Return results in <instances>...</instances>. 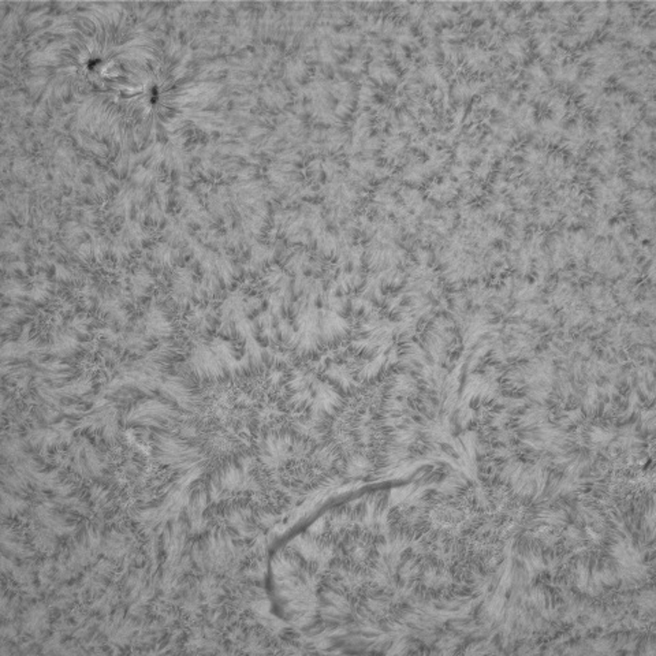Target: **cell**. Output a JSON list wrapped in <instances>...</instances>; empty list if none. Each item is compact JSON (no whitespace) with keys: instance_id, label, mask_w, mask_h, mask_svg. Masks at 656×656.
Masks as SVG:
<instances>
[{"instance_id":"6da1fadb","label":"cell","mask_w":656,"mask_h":656,"mask_svg":"<svg viewBox=\"0 0 656 656\" xmlns=\"http://www.w3.org/2000/svg\"><path fill=\"white\" fill-rule=\"evenodd\" d=\"M272 573L278 600L290 619L298 621L317 610L316 569L294 551H280L272 562Z\"/></svg>"},{"instance_id":"7a4b0ae2","label":"cell","mask_w":656,"mask_h":656,"mask_svg":"<svg viewBox=\"0 0 656 656\" xmlns=\"http://www.w3.org/2000/svg\"><path fill=\"white\" fill-rule=\"evenodd\" d=\"M192 560L208 573H224L237 560V547L231 535L223 529H215L193 546Z\"/></svg>"},{"instance_id":"3957f363","label":"cell","mask_w":656,"mask_h":656,"mask_svg":"<svg viewBox=\"0 0 656 656\" xmlns=\"http://www.w3.org/2000/svg\"><path fill=\"white\" fill-rule=\"evenodd\" d=\"M103 547V536L94 528H85L65 550L59 560V571L66 577L89 566Z\"/></svg>"},{"instance_id":"277c9868","label":"cell","mask_w":656,"mask_h":656,"mask_svg":"<svg viewBox=\"0 0 656 656\" xmlns=\"http://www.w3.org/2000/svg\"><path fill=\"white\" fill-rule=\"evenodd\" d=\"M618 84L623 92L639 96L644 103L654 99L655 69L651 62L629 66L618 74Z\"/></svg>"},{"instance_id":"5b68a950","label":"cell","mask_w":656,"mask_h":656,"mask_svg":"<svg viewBox=\"0 0 656 656\" xmlns=\"http://www.w3.org/2000/svg\"><path fill=\"white\" fill-rule=\"evenodd\" d=\"M176 416V410L171 403L160 401H146L138 403L128 414V424H135L142 427H160L166 426Z\"/></svg>"},{"instance_id":"8992f818","label":"cell","mask_w":656,"mask_h":656,"mask_svg":"<svg viewBox=\"0 0 656 656\" xmlns=\"http://www.w3.org/2000/svg\"><path fill=\"white\" fill-rule=\"evenodd\" d=\"M564 151L573 158H581L591 142V129L584 119H575L564 131L562 137Z\"/></svg>"},{"instance_id":"52a82bcc","label":"cell","mask_w":656,"mask_h":656,"mask_svg":"<svg viewBox=\"0 0 656 656\" xmlns=\"http://www.w3.org/2000/svg\"><path fill=\"white\" fill-rule=\"evenodd\" d=\"M609 14H610V6L607 3L594 4L591 10L582 15L581 22H578L574 32L580 36V39L584 43L589 42L599 31L603 29L606 21L609 19Z\"/></svg>"},{"instance_id":"ba28073f","label":"cell","mask_w":656,"mask_h":656,"mask_svg":"<svg viewBox=\"0 0 656 656\" xmlns=\"http://www.w3.org/2000/svg\"><path fill=\"white\" fill-rule=\"evenodd\" d=\"M587 165L598 174L612 176L625 165V153L616 146L610 149H596L587 156Z\"/></svg>"},{"instance_id":"9c48e42d","label":"cell","mask_w":656,"mask_h":656,"mask_svg":"<svg viewBox=\"0 0 656 656\" xmlns=\"http://www.w3.org/2000/svg\"><path fill=\"white\" fill-rule=\"evenodd\" d=\"M577 167L560 152L548 153V158L543 166V176L551 182H569L577 176Z\"/></svg>"},{"instance_id":"30bf717a","label":"cell","mask_w":656,"mask_h":656,"mask_svg":"<svg viewBox=\"0 0 656 656\" xmlns=\"http://www.w3.org/2000/svg\"><path fill=\"white\" fill-rule=\"evenodd\" d=\"M629 153H637L647 156L648 153H654L655 151V138H654V126L651 122H640L637 128L630 133V138L628 142Z\"/></svg>"},{"instance_id":"8fae6325","label":"cell","mask_w":656,"mask_h":656,"mask_svg":"<svg viewBox=\"0 0 656 656\" xmlns=\"http://www.w3.org/2000/svg\"><path fill=\"white\" fill-rule=\"evenodd\" d=\"M564 124L562 121L554 119L551 117H544L543 119L537 121L535 128V140L536 144L547 148L553 145H558L564 137Z\"/></svg>"},{"instance_id":"7c38bea8","label":"cell","mask_w":656,"mask_h":656,"mask_svg":"<svg viewBox=\"0 0 656 656\" xmlns=\"http://www.w3.org/2000/svg\"><path fill=\"white\" fill-rule=\"evenodd\" d=\"M104 633L106 636L117 643L126 641L134 633V621L131 616H128L125 612H117L108 616L104 622Z\"/></svg>"},{"instance_id":"4fadbf2b","label":"cell","mask_w":656,"mask_h":656,"mask_svg":"<svg viewBox=\"0 0 656 656\" xmlns=\"http://www.w3.org/2000/svg\"><path fill=\"white\" fill-rule=\"evenodd\" d=\"M532 51L530 40L524 35H512L502 42V55L507 58L512 65H524Z\"/></svg>"},{"instance_id":"5bb4252c","label":"cell","mask_w":656,"mask_h":656,"mask_svg":"<svg viewBox=\"0 0 656 656\" xmlns=\"http://www.w3.org/2000/svg\"><path fill=\"white\" fill-rule=\"evenodd\" d=\"M643 119V108L640 103L626 101L622 104L615 117V128L619 134H630Z\"/></svg>"},{"instance_id":"9a60e30c","label":"cell","mask_w":656,"mask_h":656,"mask_svg":"<svg viewBox=\"0 0 656 656\" xmlns=\"http://www.w3.org/2000/svg\"><path fill=\"white\" fill-rule=\"evenodd\" d=\"M509 119L513 124V126L517 129L520 135L533 134L536 124H537L536 108L533 104L528 101L520 103L513 107V111Z\"/></svg>"},{"instance_id":"2e32d148","label":"cell","mask_w":656,"mask_h":656,"mask_svg":"<svg viewBox=\"0 0 656 656\" xmlns=\"http://www.w3.org/2000/svg\"><path fill=\"white\" fill-rule=\"evenodd\" d=\"M544 7L548 10L546 14L551 21V28L557 32L568 31L571 21H574L578 14L574 6L565 3H547Z\"/></svg>"},{"instance_id":"e0dca14e","label":"cell","mask_w":656,"mask_h":656,"mask_svg":"<svg viewBox=\"0 0 656 656\" xmlns=\"http://www.w3.org/2000/svg\"><path fill=\"white\" fill-rule=\"evenodd\" d=\"M655 29L653 26L632 24L623 29V40L630 44V47L637 49H647L655 43Z\"/></svg>"},{"instance_id":"ac0fdd59","label":"cell","mask_w":656,"mask_h":656,"mask_svg":"<svg viewBox=\"0 0 656 656\" xmlns=\"http://www.w3.org/2000/svg\"><path fill=\"white\" fill-rule=\"evenodd\" d=\"M581 62L574 60V59H568L562 65L553 66L550 77L551 80L561 85V87H571L575 85L580 78H581Z\"/></svg>"},{"instance_id":"d6986e66","label":"cell","mask_w":656,"mask_h":656,"mask_svg":"<svg viewBox=\"0 0 656 656\" xmlns=\"http://www.w3.org/2000/svg\"><path fill=\"white\" fill-rule=\"evenodd\" d=\"M48 621H49V616H48L47 607L43 605H35L22 615L21 626L24 632H26L28 634L39 636V633L44 632L45 628L48 626Z\"/></svg>"},{"instance_id":"ffe728a7","label":"cell","mask_w":656,"mask_h":656,"mask_svg":"<svg viewBox=\"0 0 656 656\" xmlns=\"http://www.w3.org/2000/svg\"><path fill=\"white\" fill-rule=\"evenodd\" d=\"M541 106H544L548 110L551 118L562 121V122L564 119L568 118L571 111L568 97L562 92H558V90H553V92L548 90L541 101Z\"/></svg>"},{"instance_id":"44dd1931","label":"cell","mask_w":656,"mask_h":656,"mask_svg":"<svg viewBox=\"0 0 656 656\" xmlns=\"http://www.w3.org/2000/svg\"><path fill=\"white\" fill-rule=\"evenodd\" d=\"M619 133L615 125L596 122V125L591 129V142H594L599 149H610L615 148L619 141Z\"/></svg>"},{"instance_id":"7402d4cb","label":"cell","mask_w":656,"mask_h":656,"mask_svg":"<svg viewBox=\"0 0 656 656\" xmlns=\"http://www.w3.org/2000/svg\"><path fill=\"white\" fill-rule=\"evenodd\" d=\"M1 547L4 554L10 557H28L31 554L28 544L24 539L12 529H7L3 526L1 530Z\"/></svg>"},{"instance_id":"603a6c76","label":"cell","mask_w":656,"mask_h":656,"mask_svg":"<svg viewBox=\"0 0 656 656\" xmlns=\"http://www.w3.org/2000/svg\"><path fill=\"white\" fill-rule=\"evenodd\" d=\"M525 83L526 85H530V87H539L541 90H548L550 87V84H551V77H550V73L546 70V67L535 60L532 62L530 65H528L525 67L524 72Z\"/></svg>"},{"instance_id":"cb8c5ba5","label":"cell","mask_w":656,"mask_h":656,"mask_svg":"<svg viewBox=\"0 0 656 656\" xmlns=\"http://www.w3.org/2000/svg\"><path fill=\"white\" fill-rule=\"evenodd\" d=\"M558 44V36L555 32L548 31L539 35H533V47L536 55L543 60H550Z\"/></svg>"},{"instance_id":"d4e9b609","label":"cell","mask_w":656,"mask_h":656,"mask_svg":"<svg viewBox=\"0 0 656 656\" xmlns=\"http://www.w3.org/2000/svg\"><path fill=\"white\" fill-rule=\"evenodd\" d=\"M548 153L550 152L547 151V148L539 144H529L521 151V159H523L521 166L543 170V166L548 158Z\"/></svg>"},{"instance_id":"484cf974","label":"cell","mask_w":656,"mask_h":656,"mask_svg":"<svg viewBox=\"0 0 656 656\" xmlns=\"http://www.w3.org/2000/svg\"><path fill=\"white\" fill-rule=\"evenodd\" d=\"M575 94L578 97L584 94H594V93H605V87H607V80L602 78L595 73H589L580 78V81L574 85Z\"/></svg>"},{"instance_id":"4316f807","label":"cell","mask_w":656,"mask_h":656,"mask_svg":"<svg viewBox=\"0 0 656 656\" xmlns=\"http://www.w3.org/2000/svg\"><path fill=\"white\" fill-rule=\"evenodd\" d=\"M633 18H634V10L632 8L630 4H628V3H614L612 6H610L609 19L612 21L614 26L625 29L629 25H632Z\"/></svg>"},{"instance_id":"83f0119b","label":"cell","mask_w":656,"mask_h":656,"mask_svg":"<svg viewBox=\"0 0 656 656\" xmlns=\"http://www.w3.org/2000/svg\"><path fill=\"white\" fill-rule=\"evenodd\" d=\"M28 507V503L25 499H22L21 495L11 492V491H3L1 494V513L4 517H11L17 516L18 513H22Z\"/></svg>"},{"instance_id":"f1b7e54d","label":"cell","mask_w":656,"mask_h":656,"mask_svg":"<svg viewBox=\"0 0 656 656\" xmlns=\"http://www.w3.org/2000/svg\"><path fill=\"white\" fill-rule=\"evenodd\" d=\"M491 131H492V134L496 140L502 141V142H506L509 145H512L513 142H516L520 137L519 131L517 129L513 126V124L507 119H502V121H498V122H494L491 125Z\"/></svg>"},{"instance_id":"f546056e","label":"cell","mask_w":656,"mask_h":656,"mask_svg":"<svg viewBox=\"0 0 656 656\" xmlns=\"http://www.w3.org/2000/svg\"><path fill=\"white\" fill-rule=\"evenodd\" d=\"M469 65L478 72H488L494 66V56L485 48H473L468 52Z\"/></svg>"},{"instance_id":"4dcf8cb0","label":"cell","mask_w":656,"mask_h":656,"mask_svg":"<svg viewBox=\"0 0 656 656\" xmlns=\"http://www.w3.org/2000/svg\"><path fill=\"white\" fill-rule=\"evenodd\" d=\"M56 536L58 535L53 533L52 530L39 525V528L33 532V537H32L33 547H36L39 551H43V553H51L53 547H56Z\"/></svg>"},{"instance_id":"1f68e13d","label":"cell","mask_w":656,"mask_h":656,"mask_svg":"<svg viewBox=\"0 0 656 656\" xmlns=\"http://www.w3.org/2000/svg\"><path fill=\"white\" fill-rule=\"evenodd\" d=\"M629 204L637 211H651L654 207V194L648 189H639L629 194Z\"/></svg>"},{"instance_id":"d6a6232c","label":"cell","mask_w":656,"mask_h":656,"mask_svg":"<svg viewBox=\"0 0 656 656\" xmlns=\"http://www.w3.org/2000/svg\"><path fill=\"white\" fill-rule=\"evenodd\" d=\"M526 26L524 15L519 10L507 11L506 17L502 21V31L512 35H521L523 29Z\"/></svg>"},{"instance_id":"836d02e7","label":"cell","mask_w":656,"mask_h":656,"mask_svg":"<svg viewBox=\"0 0 656 656\" xmlns=\"http://www.w3.org/2000/svg\"><path fill=\"white\" fill-rule=\"evenodd\" d=\"M525 24L533 35L548 32L550 28H551V21H550L548 15L546 12H537V11L532 12L529 15L528 21H525Z\"/></svg>"},{"instance_id":"e575fe53","label":"cell","mask_w":656,"mask_h":656,"mask_svg":"<svg viewBox=\"0 0 656 656\" xmlns=\"http://www.w3.org/2000/svg\"><path fill=\"white\" fill-rule=\"evenodd\" d=\"M512 194H513V201L521 207V208H526L530 205L532 203V190L528 185H524V183H519L516 186L512 187Z\"/></svg>"},{"instance_id":"d590c367","label":"cell","mask_w":656,"mask_h":656,"mask_svg":"<svg viewBox=\"0 0 656 656\" xmlns=\"http://www.w3.org/2000/svg\"><path fill=\"white\" fill-rule=\"evenodd\" d=\"M621 56L623 59V63H629L630 66L647 62V56L644 55V52L641 49H637V48H633V47H628V48L622 49Z\"/></svg>"},{"instance_id":"8d00e7d4","label":"cell","mask_w":656,"mask_h":656,"mask_svg":"<svg viewBox=\"0 0 656 656\" xmlns=\"http://www.w3.org/2000/svg\"><path fill=\"white\" fill-rule=\"evenodd\" d=\"M487 146H488V153L491 155L492 159H495V158H502V159H505V158H507V155H509V152H510V145L506 144V142H502V141H499V140H496V138H492V140L487 144Z\"/></svg>"},{"instance_id":"74e56055","label":"cell","mask_w":656,"mask_h":656,"mask_svg":"<svg viewBox=\"0 0 656 656\" xmlns=\"http://www.w3.org/2000/svg\"><path fill=\"white\" fill-rule=\"evenodd\" d=\"M571 296H573L571 287L566 283H564V285L557 286V289L551 294V298L555 305H564V304H568L571 300Z\"/></svg>"},{"instance_id":"f35d334b","label":"cell","mask_w":656,"mask_h":656,"mask_svg":"<svg viewBox=\"0 0 656 656\" xmlns=\"http://www.w3.org/2000/svg\"><path fill=\"white\" fill-rule=\"evenodd\" d=\"M506 100L505 97L502 99V96L496 92H489L487 93L484 97H482V106L487 108V110H498L501 111V108L505 106Z\"/></svg>"},{"instance_id":"ab89813d","label":"cell","mask_w":656,"mask_h":656,"mask_svg":"<svg viewBox=\"0 0 656 656\" xmlns=\"http://www.w3.org/2000/svg\"><path fill=\"white\" fill-rule=\"evenodd\" d=\"M491 212L499 218H505L507 215H510L512 210H510V204L507 203V200L505 199H501V200H496L494 201V204L491 205Z\"/></svg>"},{"instance_id":"60d3db41","label":"cell","mask_w":656,"mask_h":656,"mask_svg":"<svg viewBox=\"0 0 656 656\" xmlns=\"http://www.w3.org/2000/svg\"><path fill=\"white\" fill-rule=\"evenodd\" d=\"M557 218H558V214L550 207H543L539 212V221L544 226H551L553 223H555Z\"/></svg>"},{"instance_id":"b9f144b4","label":"cell","mask_w":656,"mask_h":656,"mask_svg":"<svg viewBox=\"0 0 656 656\" xmlns=\"http://www.w3.org/2000/svg\"><path fill=\"white\" fill-rule=\"evenodd\" d=\"M535 8H536L535 3H521L519 11L524 15V14H530L532 11H535Z\"/></svg>"}]
</instances>
